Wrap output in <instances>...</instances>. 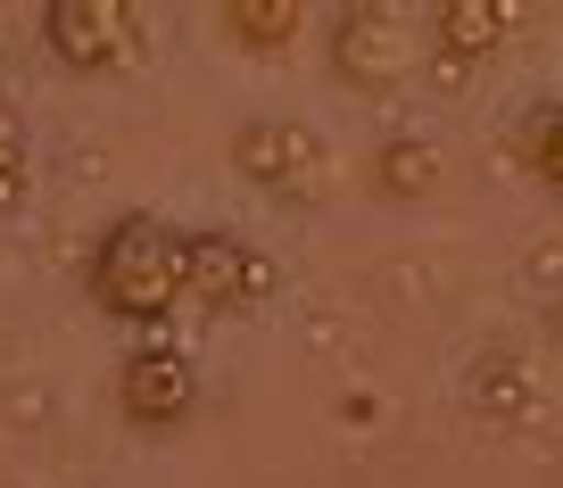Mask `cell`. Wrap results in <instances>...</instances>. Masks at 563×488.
Instances as JSON below:
<instances>
[{"instance_id":"1","label":"cell","mask_w":563,"mask_h":488,"mask_svg":"<svg viewBox=\"0 0 563 488\" xmlns=\"http://www.w3.org/2000/svg\"><path fill=\"white\" fill-rule=\"evenodd\" d=\"M191 232L166 224V215L133 208L91 241V265H84V290L108 323H133V332H158L175 307H191Z\"/></svg>"},{"instance_id":"2","label":"cell","mask_w":563,"mask_h":488,"mask_svg":"<svg viewBox=\"0 0 563 488\" xmlns=\"http://www.w3.org/2000/svg\"><path fill=\"white\" fill-rule=\"evenodd\" d=\"M422 42H431V25L415 34V9H389V0H349V9L332 18V67H340V84H349V91L389 100V91L415 84Z\"/></svg>"},{"instance_id":"3","label":"cell","mask_w":563,"mask_h":488,"mask_svg":"<svg viewBox=\"0 0 563 488\" xmlns=\"http://www.w3.org/2000/svg\"><path fill=\"white\" fill-rule=\"evenodd\" d=\"M232 166H241V182H257L282 208H316L332 191V141L299 117H249L232 133Z\"/></svg>"},{"instance_id":"4","label":"cell","mask_w":563,"mask_h":488,"mask_svg":"<svg viewBox=\"0 0 563 488\" xmlns=\"http://www.w3.org/2000/svg\"><path fill=\"white\" fill-rule=\"evenodd\" d=\"M42 42L67 75H124L150 51V9H133V0H51Z\"/></svg>"},{"instance_id":"5","label":"cell","mask_w":563,"mask_h":488,"mask_svg":"<svg viewBox=\"0 0 563 488\" xmlns=\"http://www.w3.org/2000/svg\"><path fill=\"white\" fill-rule=\"evenodd\" d=\"M191 307H208V314H257L265 298H274V257L265 248H249L241 232H224V224H199L191 232Z\"/></svg>"},{"instance_id":"6","label":"cell","mask_w":563,"mask_h":488,"mask_svg":"<svg viewBox=\"0 0 563 488\" xmlns=\"http://www.w3.org/2000/svg\"><path fill=\"white\" fill-rule=\"evenodd\" d=\"M117 406H124V422H141V431H175V422H191L199 414L191 348H175V340H141V348L117 365Z\"/></svg>"},{"instance_id":"7","label":"cell","mask_w":563,"mask_h":488,"mask_svg":"<svg viewBox=\"0 0 563 488\" xmlns=\"http://www.w3.org/2000/svg\"><path fill=\"white\" fill-rule=\"evenodd\" d=\"M431 18V58L448 67H473V58H497L514 34H522V0H440V9H422Z\"/></svg>"},{"instance_id":"8","label":"cell","mask_w":563,"mask_h":488,"mask_svg":"<svg viewBox=\"0 0 563 488\" xmlns=\"http://www.w3.org/2000/svg\"><path fill=\"white\" fill-rule=\"evenodd\" d=\"M514 157H522V175L563 191V100H530L514 117Z\"/></svg>"},{"instance_id":"9","label":"cell","mask_w":563,"mask_h":488,"mask_svg":"<svg viewBox=\"0 0 563 488\" xmlns=\"http://www.w3.org/2000/svg\"><path fill=\"white\" fill-rule=\"evenodd\" d=\"M373 191L382 199H422V191H440V149L422 133H398L373 149Z\"/></svg>"},{"instance_id":"10","label":"cell","mask_w":563,"mask_h":488,"mask_svg":"<svg viewBox=\"0 0 563 488\" xmlns=\"http://www.w3.org/2000/svg\"><path fill=\"white\" fill-rule=\"evenodd\" d=\"M224 18V34L241 42V51H290V34H299V0H224L216 9Z\"/></svg>"},{"instance_id":"11","label":"cell","mask_w":563,"mask_h":488,"mask_svg":"<svg viewBox=\"0 0 563 488\" xmlns=\"http://www.w3.org/2000/svg\"><path fill=\"white\" fill-rule=\"evenodd\" d=\"M25 199H34V141H25L9 91H0V215H18Z\"/></svg>"},{"instance_id":"12","label":"cell","mask_w":563,"mask_h":488,"mask_svg":"<svg viewBox=\"0 0 563 488\" xmlns=\"http://www.w3.org/2000/svg\"><path fill=\"white\" fill-rule=\"evenodd\" d=\"M473 406H481V414H497V422H522V414H530V373L514 365V356H481Z\"/></svg>"},{"instance_id":"13","label":"cell","mask_w":563,"mask_h":488,"mask_svg":"<svg viewBox=\"0 0 563 488\" xmlns=\"http://www.w3.org/2000/svg\"><path fill=\"white\" fill-rule=\"evenodd\" d=\"M547 340H555V348H563V298H555V307H547Z\"/></svg>"}]
</instances>
